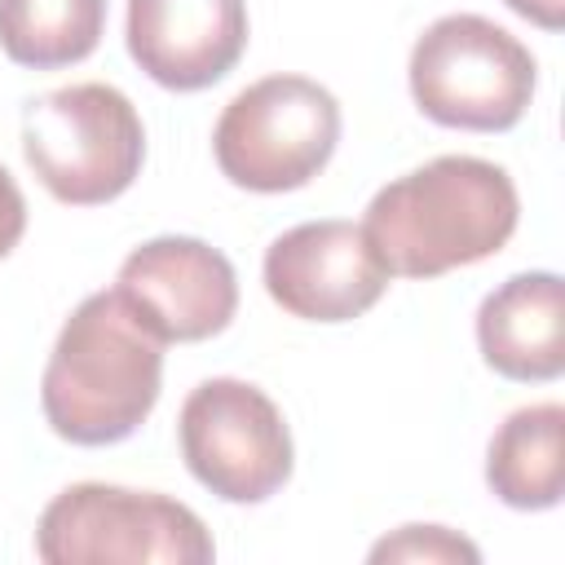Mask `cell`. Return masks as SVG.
<instances>
[{
  "mask_svg": "<svg viewBox=\"0 0 565 565\" xmlns=\"http://www.w3.org/2000/svg\"><path fill=\"white\" fill-rule=\"evenodd\" d=\"M512 177L477 154H441L375 190L362 234L388 278H437L477 265L516 234Z\"/></svg>",
  "mask_w": 565,
  "mask_h": 565,
  "instance_id": "obj_1",
  "label": "cell"
},
{
  "mask_svg": "<svg viewBox=\"0 0 565 565\" xmlns=\"http://www.w3.org/2000/svg\"><path fill=\"white\" fill-rule=\"evenodd\" d=\"M163 388V340L119 300L84 296L62 322L40 380L49 428L71 446H115L132 437Z\"/></svg>",
  "mask_w": 565,
  "mask_h": 565,
  "instance_id": "obj_2",
  "label": "cell"
},
{
  "mask_svg": "<svg viewBox=\"0 0 565 565\" xmlns=\"http://www.w3.org/2000/svg\"><path fill=\"white\" fill-rule=\"evenodd\" d=\"M22 154L57 203L97 207L137 181L146 163V128L115 84H66L26 102Z\"/></svg>",
  "mask_w": 565,
  "mask_h": 565,
  "instance_id": "obj_3",
  "label": "cell"
},
{
  "mask_svg": "<svg viewBox=\"0 0 565 565\" xmlns=\"http://www.w3.org/2000/svg\"><path fill=\"white\" fill-rule=\"evenodd\" d=\"M35 556L49 565H207L216 556L194 508L106 481H75L35 521Z\"/></svg>",
  "mask_w": 565,
  "mask_h": 565,
  "instance_id": "obj_4",
  "label": "cell"
},
{
  "mask_svg": "<svg viewBox=\"0 0 565 565\" xmlns=\"http://www.w3.org/2000/svg\"><path fill=\"white\" fill-rule=\"evenodd\" d=\"M415 106L441 124L463 132H508L521 124L539 66L534 53L481 13H446L411 49L406 62Z\"/></svg>",
  "mask_w": 565,
  "mask_h": 565,
  "instance_id": "obj_5",
  "label": "cell"
},
{
  "mask_svg": "<svg viewBox=\"0 0 565 565\" xmlns=\"http://www.w3.org/2000/svg\"><path fill=\"white\" fill-rule=\"evenodd\" d=\"M340 146V102L309 75H265L234 93L212 128L225 181L256 194L309 185Z\"/></svg>",
  "mask_w": 565,
  "mask_h": 565,
  "instance_id": "obj_6",
  "label": "cell"
},
{
  "mask_svg": "<svg viewBox=\"0 0 565 565\" xmlns=\"http://www.w3.org/2000/svg\"><path fill=\"white\" fill-rule=\"evenodd\" d=\"M181 459L225 503H265L291 481V433L274 397L247 380L212 375L181 402Z\"/></svg>",
  "mask_w": 565,
  "mask_h": 565,
  "instance_id": "obj_7",
  "label": "cell"
},
{
  "mask_svg": "<svg viewBox=\"0 0 565 565\" xmlns=\"http://www.w3.org/2000/svg\"><path fill=\"white\" fill-rule=\"evenodd\" d=\"M115 291L163 344L212 340L238 309L230 256L190 234H159L132 247L119 265Z\"/></svg>",
  "mask_w": 565,
  "mask_h": 565,
  "instance_id": "obj_8",
  "label": "cell"
},
{
  "mask_svg": "<svg viewBox=\"0 0 565 565\" xmlns=\"http://www.w3.org/2000/svg\"><path fill=\"white\" fill-rule=\"evenodd\" d=\"M388 287L380 256L353 221H305L265 252L269 300L305 322H353Z\"/></svg>",
  "mask_w": 565,
  "mask_h": 565,
  "instance_id": "obj_9",
  "label": "cell"
},
{
  "mask_svg": "<svg viewBox=\"0 0 565 565\" xmlns=\"http://www.w3.org/2000/svg\"><path fill=\"white\" fill-rule=\"evenodd\" d=\"M132 62L172 93L225 79L247 49V0H128Z\"/></svg>",
  "mask_w": 565,
  "mask_h": 565,
  "instance_id": "obj_10",
  "label": "cell"
},
{
  "mask_svg": "<svg viewBox=\"0 0 565 565\" xmlns=\"http://www.w3.org/2000/svg\"><path fill=\"white\" fill-rule=\"evenodd\" d=\"M486 366L516 384H547L565 371V287L552 269L512 274L477 309Z\"/></svg>",
  "mask_w": 565,
  "mask_h": 565,
  "instance_id": "obj_11",
  "label": "cell"
},
{
  "mask_svg": "<svg viewBox=\"0 0 565 565\" xmlns=\"http://www.w3.org/2000/svg\"><path fill=\"white\" fill-rule=\"evenodd\" d=\"M565 406L539 402L512 411L490 446H486V486L499 503L516 512H547L565 494V459H561Z\"/></svg>",
  "mask_w": 565,
  "mask_h": 565,
  "instance_id": "obj_12",
  "label": "cell"
},
{
  "mask_svg": "<svg viewBox=\"0 0 565 565\" xmlns=\"http://www.w3.org/2000/svg\"><path fill=\"white\" fill-rule=\"evenodd\" d=\"M106 31V0H0V49L31 71L84 62Z\"/></svg>",
  "mask_w": 565,
  "mask_h": 565,
  "instance_id": "obj_13",
  "label": "cell"
},
{
  "mask_svg": "<svg viewBox=\"0 0 565 565\" xmlns=\"http://www.w3.org/2000/svg\"><path fill=\"white\" fill-rule=\"evenodd\" d=\"M371 561H468V565H477L481 552H477V543H468L463 534H455L446 525H402L397 534H388L371 547Z\"/></svg>",
  "mask_w": 565,
  "mask_h": 565,
  "instance_id": "obj_14",
  "label": "cell"
},
{
  "mask_svg": "<svg viewBox=\"0 0 565 565\" xmlns=\"http://www.w3.org/2000/svg\"><path fill=\"white\" fill-rule=\"evenodd\" d=\"M22 234H26V199L13 181V172L0 163V260L18 247Z\"/></svg>",
  "mask_w": 565,
  "mask_h": 565,
  "instance_id": "obj_15",
  "label": "cell"
},
{
  "mask_svg": "<svg viewBox=\"0 0 565 565\" xmlns=\"http://www.w3.org/2000/svg\"><path fill=\"white\" fill-rule=\"evenodd\" d=\"M516 18L543 26V31H561L565 26V0H503Z\"/></svg>",
  "mask_w": 565,
  "mask_h": 565,
  "instance_id": "obj_16",
  "label": "cell"
}]
</instances>
